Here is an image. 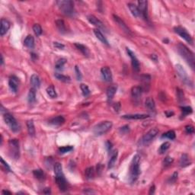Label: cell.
<instances>
[{"mask_svg": "<svg viewBox=\"0 0 195 195\" xmlns=\"http://www.w3.org/2000/svg\"><path fill=\"white\" fill-rule=\"evenodd\" d=\"M174 32L177 33L181 38H183V39H184V40H186L188 43H189L190 44H193V39H192V37L191 36V34L187 31V30H186L185 28H182V27L178 26L174 28Z\"/></svg>", "mask_w": 195, "mask_h": 195, "instance_id": "cell-8", "label": "cell"}, {"mask_svg": "<svg viewBox=\"0 0 195 195\" xmlns=\"http://www.w3.org/2000/svg\"><path fill=\"white\" fill-rule=\"evenodd\" d=\"M113 18H114V21H116V23H117V24L119 25L120 28L122 29V30H123V31L125 33H127V34H131L130 29L127 26V25H126L125 23H124V21H123L121 18H119L118 15H113Z\"/></svg>", "mask_w": 195, "mask_h": 195, "instance_id": "cell-14", "label": "cell"}, {"mask_svg": "<svg viewBox=\"0 0 195 195\" xmlns=\"http://www.w3.org/2000/svg\"><path fill=\"white\" fill-rule=\"evenodd\" d=\"M55 77L57 78V79L60 80L61 82H70V77L69 76H65L61 73H56L55 74Z\"/></svg>", "mask_w": 195, "mask_h": 195, "instance_id": "cell-37", "label": "cell"}, {"mask_svg": "<svg viewBox=\"0 0 195 195\" xmlns=\"http://www.w3.org/2000/svg\"><path fill=\"white\" fill-rule=\"evenodd\" d=\"M140 156L138 154H136L133 158L132 162L130 163V178L132 182H136L140 175Z\"/></svg>", "mask_w": 195, "mask_h": 195, "instance_id": "cell-2", "label": "cell"}, {"mask_svg": "<svg viewBox=\"0 0 195 195\" xmlns=\"http://www.w3.org/2000/svg\"><path fill=\"white\" fill-rule=\"evenodd\" d=\"M66 60L64 59V58H61V59L58 60L55 65L56 69L58 70L62 69L63 66H64V65L66 64Z\"/></svg>", "mask_w": 195, "mask_h": 195, "instance_id": "cell-40", "label": "cell"}, {"mask_svg": "<svg viewBox=\"0 0 195 195\" xmlns=\"http://www.w3.org/2000/svg\"><path fill=\"white\" fill-rule=\"evenodd\" d=\"M106 146H107V150L110 152L112 148V143L110 142V141H108V142L106 143Z\"/></svg>", "mask_w": 195, "mask_h": 195, "instance_id": "cell-51", "label": "cell"}, {"mask_svg": "<svg viewBox=\"0 0 195 195\" xmlns=\"http://www.w3.org/2000/svg\"><path fill=\"white\" fill-rule=\"evenodd\" d=\"M145 105H146V108L150 111H155V101L152 99V98L151 97H149L146 99V101H145Z\"/></svg>", "mask_w": 195, "mask_h": 195, "instance_id": "cell-26", "label": "cell"}, {"mask_svg": "<svg viewBox=\"0 0 195 195\" xmlns=\"http://www.w3.org/2000/svg\"><path fill=\"white\" fill-rule=\"evenodd\" d=\"M177 97L179 101H183L184 100V95L183 91L181 89H177Z\"/></svg>", "mask_w": 195, "mask_h": 195, "instance_id": "cell-46", "label": "cell"}, {"mask_svg": "<svg viewBox=\"0 0 195 195\" xmlns=\"http://www.w3.org/2000/svg\"><path fill=\"white\" fill-rule=\"evenodd\" d=\"M53 169H54V173H55L56 176H59V175L63 174V167H62V165H61L60 163H55L54 166H53Z\"/></svg>", "mask_w": 195, "mask_h": 195, "instance_id": "cell-33", "label": "cell"}, {"mask_svg": "<svg viewBox=\"0 0 195 195\" xmlns=\"http://www.w3.org/2000/svg\"><path fill=\"white\" fill-rule=\"evenodd\" d=\"M33 30H34V34H36L37 36H40L42 34V28L39 24H35L33 26Z\"/></svg>", "mask_w": 195, "mask_h": 195, "instance_id": "cell-42", "label": "cell"}, {"mask_svg": "<svg viewBox=\"0 0 195 195\" xmlns=\"http://www.w3.org/2000/svg\"><path fill=\"white\" fill-rule=\"evenodd\" d=\"M10 28L9 21L5 18L1 19V28H0V35L3 36L7 33Z\"/></svg>", "mask_w": 195, "mask_h": 195, "instance_id": "cell-17", "label": "cell"}, {"mask_svg": "<svg viewBox=\"0 0 195 195\" xmlns=\"http://www.w3.org/2000/svg\"><path fill=\"white\" fill-rule=\"evenodd\" d=\"M154 192H155V185H152L151 187V188H150V192H149V194H154Z\"/></svg>", "mask_w": 195, "mask_h": 195, "instance_id": "cell-54", "label": "cell"}, {"mask_svg": "<svg viewBox=\"0 0 195 195\" xmlns=\"http://www.w3.org/2000/svg\"><path fill=\"white\" fill-rule=\"evenodd\" d=\"M24 44H25V47L28 48H34V37L31 36V35H28L26 37V38L24 40Z\"/></svg>", "mask_w": 195, "mask_h": 195, "instance_id": "cell-29", "label": "cell"}, {"mask_svg": "<svg viewBox=\"0 0 195 195\" xmlns=\"http://www.w3.org/2000/svg\"><path fill=\"white\" fill-rule=\"evenodd\" d=\"M28 100V102L30 104H33V103L35 102V101H36V90L34 88L29 90Z\"/></svg>", "mask_w": 195, "mask_h": 195, "instance_id": "cell-30", "label": "cell"}, {"mask_svg": "<svg viewBox=\"0 0 195 195\" xmlns=\"http://www.w3.org/2000/svg\"><path fill=\"white\" fill-rule=\"evenodd\" d=\"M151 58L152 60H154L155 61V62H156V61H157V56L156 55H155V54H152V55L151 56Z\"/></svg>", "mask_w": 195, "mask_h": 195, "instance_id": "cell-56", "label": "cell"}, {"mask_svg": "<svg viewBox=\"0 0 195 195\" xmlns=\"http://www.w3.org/2000/svg\"><path fill=\"white\" fill-rule=\"evenodd\" d=\"M75 71H76V78H77V80L80 81V80L82 79V76L81 71H80L79 68L77 66H75Z\"/></svg>", "mask_w": 195, "mask_h": 195, "instance_id": "cell-47", "label": "cell"}, {"mask_svg": "<svg viewBox=\"0 0 195 195\" xmlns=\"http://www.w3.org/2000/svg\"><path fill=\"white\" fill-rule=\"evenodd\" d=\"M9 151L10 156L17 160L20 157V147L19 141L17 139H12L9 141Z\"/></svg>", "mask_w": 195, "mask_h": 195, "instance_id": "cell-5", "label": "cell"}, {"mask_svg": "<svg viewBox=\"0 0 195 195\" xmlns=\"http://www.w3.org/2000/svg\"><path fill=\"white\" fill-rule=\"evenodd\" d=\"M18 85H19V80L18 78L15 76H11L9 78V85L11 91L13 92H17L18 89Z\"/></svg>", "mask_w": 195, "mask_h": 195, "instance_id": "cell-15", "label": "cell"}, {"mask_svg": "<svg viewBox=\"0 0 195 195\" xmlns=\"http://www.w3.org/2000/svg\"><path fill=\"white\" fill-rule=\"evenodd\" d=\"M165 114H166L167 117H172V116L174 114V113H173V112H171V111H169V112L166 111L165 112Z\"/></svg>", "mask_w": 195, "mask_h": 195, "instance_id": "cell-55", "label": "cell"}, {"mask_svg": "<svg viewBox=\"0 0 195 195\" xmlns=\"http://www.w3.org/2000/svg\"><path fill=\"white\" fill-rule=\"evenodd\" d=\"M47 93H48V95H49L51 99H55V98H57V96L55 88H54V86L52 85H50L49 87L47 88Z\"/></svg>", "mask_w": 195, "mask_h": 195, "instance_id": "cell-36", "label": "cell"}, {"mask_svg": "<svg viewBox=\"0 0 195 195\" xmlns=\"http://www.w3.org/2000/svg\"><path fill=\"white\" fill-rule=\"evenodd\" d=\"M169 147H170V143L165 142V143H164L162 144L161 146H160V147H159V152L160 154L165 153V152H166L167 150H169Z\"/></svg>", "mask_w": 195, "mask_h": 195, "instance_id": "cell-38", "label": "cell"}, {"mask_svg": "<svg viewBox=\"0 0 195 195\" xmlns=\"http://www.w3.org/2000/svg\"><path fill=\"white\" fill-rule=\"evenodd\" d=\"M101 75H102V77L104 81L108 82H110L112 81V78L113 77H112L111 70L109 67H108V66L102 67L101 69Z\"/></svg>", "mask_w": 195, "mask_h": 195, "instance_id": "cell-16", "label": "cell"}, {"mask_svg": "<svg viewBox=\"0 0 195 195\" xmlns=\"http://www.w3.org/2000/svg\"><path fill=\"white\" fill-rule=\"evenodd\" d=\"M122 118L124 119L128 120H143L149 118L148 114H127V115L122 116Z\"/></svg>", "mask_w": 195, "mask_h": 195, "instance_id": "cell-18", "label": "cell"}, {"mask_svg": "<svg viewBox=\"0 0 195 195\" xmlns=\"http://www.w3.org/2000/svg\"><path fill=\"white\" fill-rule=\"evenodd\" d=\"M185 131L187 133H189V134H191V133H193L194 132V128L193 126L188 125L185 127Z\"/></svg>", "mask_w": 195, "mask_h": 195, "instance_id": "cell-48", "label": "cell"}, {"mask_svg": "<svg viewBox=\"0 0 195 195\" xmlns=\"http://www.w3.org/2000/svg\"><path fill=\"white\" fill-rule=\"evenodd\" d=\"M53 46H54L56 48H57V49H60V50L63 49L65 47L63 44H62L61 43H58V42H54V43H53Z\"/></svg>", "mask_w": 195, "mask_h": 195, "instance_id": "cell-49", "label": "cell"}, {"mask_svg": "<svg viewBox=\"0 0 195 195\" xmlns=\"http://www.w3.org/2000/svg\"><path fill=\"white\" fill-rule=\"evenodd\" d=\"M121 130L123 133H127V131H129V127H128V126H125V127H121Z\"/></svg>", "mask_w": 195, "mask_h": 195, "instance_id": "cell-53", "label": "cell"}, {"mask_svg": "<svg viewBox=\"0 0 195 195\" xmlns=\"http://www.w3.org/2000/svg\"><path fill=\"white\" fill-rule=\"evenodd\" d=\"M57 4L59 6L60 9L63 11V13L66 15L71 16L74 14V3L72 1L70 0H61L57 1Z\"/></svg>", "mask_w": 195, "mask_h": 195, "instance_id": "cell-3", "label": "cell"}, {"mask_svg": "<svg viewBox=\"0 0 195 195\" xmlns=\"http://www.w3.org/2000/svg\"><path fill=\"white\" fill-rule=\"evenodd\" d=\"M178 51L182 58L188 63V64L192 69H194L195 59L193 52L191 51L185 45L182 44H179L178 45Z\"/></svg>", "mask_w": 195, "mask_h": 195, "instance_id": "cell-1", "label": "cell"}, {"mask_svg": "<svg viewBox=\"0 0 195 195\" xmlns=\"http://www.w3.org/2000/svg\"><path fill=\"white\" fill-rule=\"evenodd\" d=\"M49 123L53 126H60L65 123V118L63 116H57L50 120Z\"/></svg>", "mask_w": 195, "mask_h": 195, "instance_id": "cell-21", "label": "cell"}, {"mask_svg": "<svg viewBox=\"0 0 195 195\" xmlns=\"http://www.w3.org/2000/svg\"><path fill=\"white\" fill-rule=\"evenodd\" d=\"M27 127L28 131L30 136H34L35 135V127H34V121H27Z\"/></svg>", "mask_w": 195, "mask_h": 195, "instance_id": "cell-31", "label": "cell"}, {"mask_svg": "<svg viewBox=\"0 0 195 195\" xmlns=\"http://www.w3.org/2000/svg\"><path fill=\"white\" fill-rule=\"evenodd\" d=\"M4 63V60H3V57H2V55L1 56V65L3 64Z\"/></svg>", "mask_w": 195, "mask_h": 195, "instance_id": "cell-59", "label": "cell"}, {"mask_svg": "<svg viewBox=\"0 0 195 195\" xmlns=\"http://www.w3.org/2000/svg\"><path fill=\"white\" fill-rule=\"evenodd\" d=\"M3 118L6 124L9 127L10 129L13 132H18L20 130V125L17 122L16 119L11 114L6 113L4 114Z\"/></svg>", "mask_w": 195, "mask_h": 195, "instance_id": "cell-6", "label": "cell"}, {"mask_svg": "<svg viewBox=\"0 0 195 195\" xmlns=\"http://www.w3.org/2000/svg\"><path fill=\"white\" fill-rule=\"evenodd\" d=\"M127 54L129 55V57H130L131 59V63H132V66L133 69L136 71V72H139L140 69V62H139L138 59L136 58V55H135V53L130 50L129 48H127Z\"/></svg>", "mask_w": 195, "mask_h": 195, "instance_id": "cell-10", "label": "cell"}, {"mask_svg": "<svg viewBox=\"0 0 195 195\" xmlns=\"http://www.w3.org/2000/svg\"><path fill=\"white\" fill-rule=\"evenodd\" d=\"M85 178L87 179H91L95 176V169L93 167H89L85 169Z\"/></svg>", "mask_w": 195, "mask_h": 195, "instance_id": "cell-34", "label": "cell"}, {"mask_svg": "<svg viewBox=\"0 0 195 195\" xmlns=\"http://www.w3.org/2000/svg\"><path fill=\"white\" fill-rule=\"evenodd\" d=\"M180 165L182 167H186L191 165L189 157L187 154H183L180 159Z\"/></svg>", "mask_w": 195, "mask_h": 195, "instance_id": "cell-32", "label": "cell"}, {"mask_svg": "<svg viewBox=\"0 0 195 195\" xmlns=\"http://www.w3.org/2000/svg\"><path fill=\"white\" fill-rule=\"evenodd\" d=\"M46 191L44 192V194H50V188H46Z\"/></svg>", "mask_w": 195, "mask_h": 195, "instance_id": "cell-57", "label": "cell"}, {"mask_svg": "<svg viewBox=\"0 0 195 195\" xmlns=\"http://www.w3.org/2000/svg\"><path fill=\"white\" fill-rule=\"evenodd\" d=\"M158 133H159V130L157 128H152V129L148 131L146 134L143 136L142 139L140 140V143L141 145H143V146L148 145L156 137Z\"/></svg>", "mask_w": 195, "mask_h": 195, "instance_id": "cell-7", "label": "cell"}, {"mask_svg": "<svg viewBox=\"0 0 195 195\" xmlns=\"http://www.w3.org/2000/svg\"><path fill=\"white\" fill-rule=\"evenodd\" d=\"M56 182L61 191H66L67 190V182L64 177V174L56 176Z\"/></svg>", "mask_w": 195, "mask_h": 195, "instance_id": "cell-13", "label": "cell"}, {"mask_svg": "<svg viewBox=\"0 0 195 195\" xmlns=\"http://www.w3.org/2000/svg\"><path fill=\"white\" fill-rule=\"evenodd\" d=\"M1 162H2V165H3L4 167H5V168H6V169L7 171H11V169H10V167H9V165H8L7 163L6 162L4 161V159H2V158H1Z\"/></svg>", "mask_w": 195, "mask_h": 195, "instance_id": "cell-50", "label": "cell"}, {"mask_svg": "<svg viewBox=\"0 0 195 195\" xmlns=\"http://www.w3.org/2000/svg\"><path fill=\"white\" fill-rule=\"evenodd\" d=\"M33 174H34V177L39 180H43L45 178V174L41 169H35L33 171Z\"/></svg>", "mask_w": 195, "mask_h": 195, "instance_id": "cell-35", "label": "cell"}, {"mask_svg": "<svg viewBox=\"0 0 195 195\" xmlns=\"http://www.w3.org/2000/svg\"><path fill=\"white\" fill-rule=\"evenodd\" d=\"M75 47H76L85 57H89V55H90V51H89V48H88L86 46H85L84 44H79V43H76V44H75Z\"/></svg>", "mask_w": 195, "mask_h": 195, "instance_id": "cell-23", "label": "cell"}, {"mask_svg": "<svg viewBox=\"0 0 195 195\" xmlns=\"http://www.w3.org/2000/svg\"><path fill=\"white\" fill-rule=\"evenodd\" d=\"M118 151L117 150H113L112 152H111V156H110V160L108 162V168L109 169H111L115 165L116 161H117V159H118Z\"/></svg>", "mask_w": 195, "mask_h": 195, "instance_id": "cell-19", "label": "cell"}, {"mask_svg": "<svg viewBox=\"0 0 195 195\" xmlns=\"http://www.w3.org/2000/svg\"><path fill=\"white\" fill-rule=\"evenodd\" d=\"M182 111V114L184 116L188 115L189 114H191L192 112H193V110H192V108L189 106H183L181 108Z\"/></svg>", "mask_w": 195, "mask_h": 195, "instance_id": "cell-43", "label": "cell"}, {"mask_svg": "<svg viewBox=\"0 0 195 195\" xmlns=\"http://www.w3.org/2000/svg\"><path fill=\"white\" fill-rule=\"evenodd\" d=\"M116 91H117V86H114V85H111L107 89L106 94L108 101L112 100V99L114 98V95H115Z\"/></svg>", "mask_w": 195, "mask_h": 195, "instance_id": "cell-27", "label": "cell"}, {"mask_svg": "<svg viewBox=\"0 0 195 195\" xmlns=\"http://www.w3.org/2000/svg\"><path fill=\"white\" fill-rule=\"evenodd\" d=\"M138 9L140 11L141 16L143 17L144 18L148 19V2L145 1V0H142V1H139L138 2Z\"/></svg>", "mask_w": 195, "mask_h": 195, "instance_id": "cell-11", "label": "cell"}, {"mask_svg": "<svg viewBox=\"0 0 195 195\" xmlns=\"http://www.w3.org/2000/svg\"><path fill=\"white\" fill-rule=\"evenodd\" d=\"M173 162H174V159H173L172 158L169 157V156H167V157L164 159V161H163V165H164V166L165 167L169 166V165L172 164Z\"/></svg>", "mask_w": 195, "mask_h": 195, "instance_id": "cell-45", "label": "cell"}, {"mask_svg": "<svg viewBox=\"0 0 195 195\" xmlns=\"http://www.w3.org/2000/svg\"><path fill=\"white\" fill-rule=\"evenodd\" d=\"M113 123L111 121H102L98 123L93 128V133L95 136H101L103 134H105L107 132L111 129Z\"/></svg>", "mask_w": 195, "mask_h": 195, "instance_id": "cell-4", "label": "cell"}, {"mask_svg": "<svg viewBox=\"0 0 195 195\" xmlns=\"http://www.w3.org/2000/svg\"><path fill=\"white\" fill-rule=\"evenodd\" d=\"M83 192L85 194H95V192L93 191L91 189H85Z\"/></svg>", "mask_w": 195, "mask_h": 195, "instance_id": "cell-52", "label": "cell"}, {"mask_svg": "<svg viewBox=\"0 0 195 195\" xmlns=\"http://www.w3.org/2000/svg\"><path fill=\"white\" fill-rule=\"evenodd\" d=\"M56 26H57V29L61 34H65L66 32V28L63 20H61V19L57 20L56 21Z\"/></svg>", "mask_w": 195, "mask_h": 195, "instance_id": "cell-28", "label": "cell"}, {"mask_svg": "<svg viewBox=\"0 0 195 195\" xmlns=\"http://www.w3.org/2000/svg\"><path fill=\"white\" fill-rule=\"evenodd\" d=\"M142 91V87L135 86V87H133L132 89H131V95H132V97L135 100H138V99H140V97H141Z\"/></svg>", "mask_w": 195, "mask_h": 195, "instance_id": "cell-20", "label": "cell"}, {"mask_svg": "<svg viewBox=\"0 0 195 195\" xmlns=\"http://www.w3.org/2000/svg\"><path fill=\"white\" fill-rule=\"evenodd\" d=\"M175 69H176V71L178 72V75L182 79L183 82H184L187 85H190L191 84V80H190L189 77L188 76V73L185 71V69L183 68V66L181 64H176L175 65Z\"/></svg>", "mask_w": 195, "mask_h": 195, "instance_id": "cell-9", "label": "cell"}, {"mask_svg": "<svg viewBox=\"0 0 195 195\" xmlns=\"http://www.w3.org/2000/svg\"><path fill=\"white\" fill-rule=\"evenodd\" d=\"M162 138H168L169 140H174L175 139V133L173 130L168 131V132L165 133L162 136Z\"/></svg>", "mask_w": 195, "mask_h": 195, "instance_id": "cell-39", "label": "cell"}, {"mask_svg": "<svg viewBox=\"0 0 195 195\" xmlns=\"http://www.w3.org/2000/svg\"><path fill=\"white\" fill-rule=\"evenodd\" d=\"M94 34H95V35L96 36V38H98V39H99L101 42H102L103 44H106V45H108V40H107V39L105 38V37L104 36V34L101 33V31L99 29H98V28L94 29Z\"/></svg>", "mask_w": 195, "mask_h": 195, "instance_id": "cell-25", "label": "cell"}, {"mask_svg": "<svg viewBox=\"0 0 195 195\" xmlns=\"http://www.w3.org/2000/svg\"><path fill=\"white\" fill-rule=\"evenodd\" d=\"M80 89H81L82 95H83L84 96H88V95L90 94V90H89V88L87 85H85V84H81V85H80Z\"/></svg>", "mask_w": 195, "mask_h": 195, "instance_id": "cell-41", "label": "cell"}, {"mask_svg": "<svg viewBox=\"0 0 195 195\" xmlns=\"http://www.w3.org/2000/svg\"><path fill=\"white\" fill-rule=\"evenodd\" d=\"M73 150V146H63V147H60L59 149L60 153L64 154L66 152H69L72 151Z\"/></svg>", "mask_w": 195, "mask_h": 195, "instance_id": "cell-44", "label": "cell"}, {"mask_svg": "<svg viewBox=\"0 0 195 195\" xmlns=\"http://www.w3.org/2000/svg\"><path fill=\"white\" fill-rule=\"evenodd\" d=\"M30 85H32L34 89H39L40 86V78L36 74H33L32 76H30Z\"/></svg>", "mask_w": 195, "mask_h": 195, "instance_id": "cell-22", "label": "cell"}, {"mask_svg": "<svg viewBox=\"0 0 195 195\" xmlns=\"http://www.w3.org/2000/svg\"><path fill=\"white\" fill-rule=\"evenodd\" d=\"M127 6H128V8H129V9H130V11L131 14H132L134 17L138 18V17H140V16H141V14H140V11H139L138 7H137L135 4L129 3L128 5H127Z\"/></svg>", "mask_w": 195, "mask_h": 195, "instance_id": "cell-24", "label": "cell"}, {"mask_svg": "<svg viewBox=\"0 0 195 195\" xmlns=\"http://www.w3.org/2000/svg\"><path fill=\"white\" fill-rule=\"evenodd\" d=\"M88 20L91 24L93 25H95V27L98 28V29H101L103 30H107L106 27L104 26V25L102 23V21H101L99 18H97L95 16L92 15H90L88 16Z\"/></svg>", "mask_w": 195, "mask_h": 195, "instance_id": "cell-12", "label": "cell"}, {"mask_svg": "<svg viewBox=\"0 0 195 195\" xmlns=\"http://www.w3.org/2000/svg\"><path fill=\"white\" fill-rule=\"evenodd\" d=\"M3 194H11V192L8 191H2V192Z\"/></svg>", "mask_w": 195, "mask_h": 195, "instance_id": "cell-58", "label": "cell"}]
</instances>
